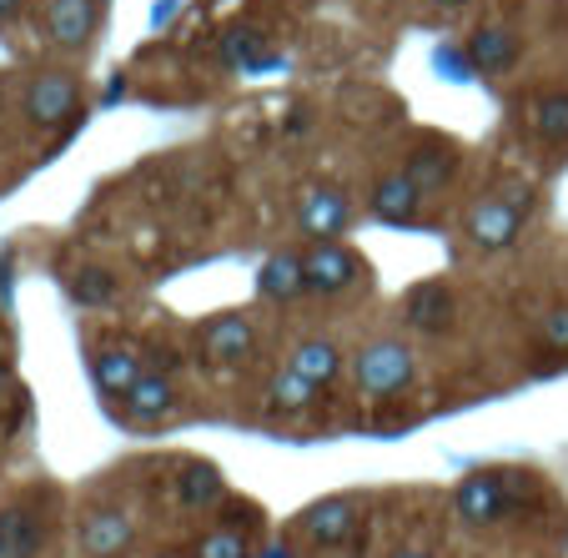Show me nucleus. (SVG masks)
Listing matches in <instances>:
<instances>
[{
    "instance_id": "423d86ee",
    "label": "nucleus",
    "mask_w": 568,
    "mask_h": 558,
    "mask_svg": "<svg viewBox=\"0 0 568 558\" xmlns=\"http://www.w3.org/2000/svg\"><path fill=\"white\" fill-rule=\"evenodd\" d=\"M136 544V524L116 504H91L75 528V554L81 558H126Z\"/></svg>"
},
{
    "instance_id": "2eb2a0df",
    "label": "nucleus",
    "mask_w": 568,
    "mask_h": 558,
    "mask_svg": "<svg viewBox=\"0 0 568 558\" xmlns=\"http://www.w3.org/2000/svg\"><path fill=\"white\" fill-rule=\"evenodd\" d=\"M518 55H524V41H518V31H508V26H498V21L478 26V31L468 35L473 75H508L518 65Z\"/></svg>"
},
{
    "instance_id": "393cba45",
    "label": "nucleus",
    "mask_w": 568,
    "mask_h": 558,
    "mask_svg": "<svg viewBox=\"0 0 568 558\" xmlns=\"http://www.w3.org/2000/svg\"><path fill=\"white\" fill-rule=\"evenodd\" d=\"M192 558H252V554H247V538L236 534V528L216 524L192 544Z\"/></svg>"
},
{
    "instance_id": "b1692460",
    "label": "nucleus",
    "mask_w": 568,
    "mask_h": 558,
    "mask_svg": "<svg viewBox=\"0 0 568 558\" xmlns=\"http://www.w3.org/2000/svg\"><path fill=\"white\" fill-rule=\"evenodd\" d=\"M528 126H534L538 141H568V91H544L528 111Z\"/></svg>"
},
{
    "instance_id": "dca6fc26",
    "label": "nucleus",
    "mask_w": 568,
    "mask_h": 558,
    "mask_svg": "<svg viewBox=\"0 0 568 558\" xmlns=\"http://www.w3.org/2000/svg\"><path fill=\"white\" fill-rule=\"evenodd\" d=\"M141 373H146V363H141V353L126 343H106L97 357H91V383H97V393H106V397H126L131 387L141 383Z\"/></svg>"
},
{
    "instance_id": "f257e3e1",
    "label": "nucleus",
    "mask_w": 568,
    "mask_h": 558,
    "mask_svg": "<svg viewBox=\"0 0 568 558\" xmlns=\"http://www.w3.org/2000/svg\"><path fill=\"white\" fill-rule=\"evenodd\" d=\"M347 373H353L357 397L373 403V408H383V403L403 397L418 383V353H413V343H403V337H373V343H363L353 353Z\"/></svg>"
},
{
    "instance_id": "1a4fd4ad",
    "label": "nucleus",
    "mask_w": 568,
    "mask_h": 558,
    "mask_svg": "<svg viewBox=\"0 0 568 558\" xmlns=\"http://www.w3.org/2000/svg\"><path fill=\"white\" fill-rule=\"evenodd\" d=\"M41 26L55 51H87L101 31V0H51Z\"/></svg>"
},
{
    "instance_id": "c756f323",
    "label": "nucleus",
    "mask_w": 568,
    "mask_h": 558,
    "mask_svg": "<svg viewBox=\"0 0 568 558\" xmlns=\"http://www.w3.org/2000/svg\"><path fill=\"white\" fill-rule=\"evenodd\" d=\"M433 6H443V11H458V6H468V0H433Z\"/></svg>"
},
{
    "instance_id": "4468645a",
    "label": "nucleus",
    "mask_w": 568,
    "mask_h": 558,
    "mask_svg": "<svg viewBox=\"0 0 568 558\" xmlns=\"http://www.w3.org/2000/svg\"><path fill=\"white\" fill-rule=\"evenodd\" d=\"M45 554V514L36 504H0V558H41Z\"/></svg>"
},
{
    "instance_id": "39448f33",
    "label": "nucleus",
    "mask_w": 568,
    "mask_h": 558,
    "mask_svg": "<svg viewBox=\"0 0 568 558\" xmlns=\"http://www.w3.org/2000/svg\"><path fill=\"white\" fill-rule=\"evenodd\" d=\"M302 272H307V297H343L363 277V252L347 242H312L302 252Z\"/></svg>"
},
{
    "instance_id": "5701e85b",
    "label": "nucleus",
    "mask_w": 568,
    "mask_h": 558,
    "mask_svg": "<svg viewBox=\"0 0 568 558\" xmlns=\"http://www.w3.org/2000/svg\"><path fill=\"white\" fill-rule=\"evenodd\" d=\"M312 403H317V387H312L297 367L272 373V383H267V408L272 413H282V418H287V413H307Z\"/></svg>"
},
{
    "instance_id": "c85d7f7f",
    "label": "nucleus",
    "mask_w": 568,
    "mask_h": 558,
    "mask_svg": "<svg viewBox=\"0 0 568 558\" xmlns=\"http://www.w3.org/2000/svg\"><path fill=\"white\" fill-rule=\"evenodd\" d=\"M166 16H176V0H156V11H151V21H166Z\"/></svg>"
},
{
    "instance_id": "ddd939ff",
    "label": "nucleus",
    "mask_w": 568,
    "mask_h": 558,
    "mask_svg": "<svg viewBox=\"0 0 568 558\" xmlns=\"http://www.w3.org/2000/svg\"><path fill=\"white\" fill-rule=\"evenodd\" d=\"M172 494H176V508H182V514H212V508L226 498V473L216 468L212 458H186L182 468H176Z\"/></svg>"
},
{
    "instance_id": "6e6552de",
    "label": "nucleus",
    "mask_w": 568,
    "mask_h": 558,
    "mask_svg": "<svg viewBox=\"0 0 568 558\" xmlns=\"http://www.w3.org/2000/svg\"><path fill=\"white\" fill-rule=\"evenodd\" d=\"M357 518H363L357 498L353 494H333V498H317V504L302 508L297 534L307 538V544H317V548H343L347 538H353Z\"/></svg>"
},
{
    "instance_id": "412c9836",
    "label": "nucleus",
    "mask_w": 568,
    "mask_h": 558,
    "mask_svg": "<svg viewBox=\"0 0 568 558\" xmlns=\"http://www.w3.org/2000/svg\"><path fill=\"white\" fill-rule=\"evenodd\" d=\"M453 292L443 287V282H423V287L408 292V323L418 327V333H448L453 327Z\"/></svg>"
},
{
    "instance_id": "bb28decb",
    "label": "nucleus",
    "mask_w": 568,
    "mask_h": 558,
    "mask_svg": "<svg viewBox=\"0 0 568 558\" xmlns=\"http://www.w3.org/2000/svg\"><path fill=\"white\" fill-rule=\"evenodd\" d=\"M393 558H433V548H423V544H403V548H393Z\"/></svg>"
},
{
    "instance_id": "4be33fe9",
    "label": "nucleus",
    "mask_w": 568,
    "mask_h": 558,
    "mask_svg": "<svg viewBox=\"0 0 568 558\" xmlns=\"http://www.w3.org/2000/svg\"><path fill=\"white\" fill-rule=\"evenodd\" d=\"M116 297H121V282L106 262H81V272H71V302L75 307L101 312V307H116Z\"/></svg>"
},
{
    "instance_id": "f8f14e48",
    "label": "nucleus",
    "mask_w": 568,
    "mask_h": 558,
    "mask_svg": "<svg viewBox=\"0 0 568 558\" xmlns=\"http://www.w3.org/2000/svg\"><path fill=\"white\" fill-rule=\"evenodd\" d=\"M176 383H172V373H141V383L131 387L126 397H121V413H126V428H156V423H166L176 413Z\"/></svg>"
},
{
    "instance_id": "0eeeda50",
    "label": "nucleus",
    "mask_w": 568,
    "mask_h": 558,
    "mask_svg": "<svg viewBox=\"0 0 568 558\" xmlns=\"http://www.w3.org/2000/svg\"><path fill=\"white\" fill-rule=\"evenodd\" d=\"M257 347V327L242 312H212L202 327H196V353L212 367H242Z\"/></svg>"
},
{
    "instance_id": "aec40b11",
    "label": "nucleus",
    "mask_w": 568,
    "mask_h": 558,
    "mask_svg": "<svg viewBox=\"0 0 568 558\" xmlns=\"http://www.w3.org/2000/svg\"><path fill=\"white\" fill-rule=\"evenodd\" d=\"M216 61L232 65V71H267V65H277V55H267L262 31L232 26V31H222V41H216Z\"/></svg>"
},
{
    "instance_id": "f03ea898",
    "label": "nucleus",
    "mask_w": 568,
    "mask_h": 558,
    "mask_svg": "<svg viewBox=\"0 0 568 558\" xmlns=\"http://www.w3.org/2000/svg\"><path fill=\"white\" fill-rule=\"evenodd\" d=\"M538 206V192L524 182H514L508 192L498 196H483V202L468 206V216H463V232H468V242L478 252H504L518 242V232H524L528 212Z\"/></svg>"
},
{
    "instance_id": "6ab92c4d",
    "label": "nucleus",
    "mask_w": 568,
    "mask_h": 558,
    "mask_svg": "<svg viewBox=\"0 0 568 558\" xmlns=\"http://www.w3.org/2000/svg\"><path fill=\"white\" fill-rule=\"evenodd\" d=\"M403 172H408L423 192H443V186L453 182V172H458V151H453L448 141L428 136V141H418V146H413V156H408V166H403Z\"/></svg>"
},
{
    "instance_id": "7ed1b4c3",
    "label": "nucleus",
    "mask_w": 568,
    "mask_h": 558,
    "mask_svg": "<svg viewBox=\"0 0 568 558\" xmlns=\"http://www.w3.org/2000/svg\"><path fill=\"white\" fill-rule=\"evenodd\" d=\"M514 508H518L514 478H508V473H498V468L468 473V478L453 488V514H458L468 528H494V524H504Z\"/></svg>"
},
{
    "instance_id": "a211bd4d",
    "label": "nucleus",
    "mask_w": 568,
    "mask_h": 558,
    "mask_svg": "<svg viewBox=\"0 0 568 558\" xmlns=\"http://www.w3.org/2000/svg\"><path fill=\"white\" fill-rule=\"evenodd\" d=\"M287 367H297V373L322 393V387H333L337 377L347 373V357H343V347H337L333 337H302Z\"/></svg>"
},
{
    "instance_id": "9d476101",
    "label": "nucleus",
    "mask_w": 568,
    "mask_h": 558,
    "mask_svg": "<svg viewBox=\"0 0 568 558\" xmlns=\"http://www.w3.org/2000/svg\"><path fill=\"white\" fill-rule=\"evenodd\" d=\"M297 226L312 242H343L353 226V202L337 186H307L297 202Z\"/></svg>"
},
{
    "instance_id": "9b49d317",
    "label": "nucleus",
    "mask_w": 568,
    "mask_h": 558,
    "mask_svg": "<svg viewBox=\"0 0 568 558\" xmlns=\"http://www.w3.org/2000/svg\"><path fill=\"white\" fill-rule=\"evenodd\" d=\"M423 202H428V192H423L408 172L377 176L373 192H367V212H373L383 226H413L423 216Z\"/></svg>"
},
{
    "instance_id": "cd10ccee",
    "label": "nucleus",
    "mask_w": 568,
    "mask_h": 558,
    "mask_svg": "<svg viewBox=\"0 0 568 558\" xmlns=\"http://www.w3.org/2000/svg\"><path fill=\"white\" fill-rule=\"evenodd\" d=\"M21 6H26V0H0V26L16 21V16H21Z\"/></svg>"
},
{
    "instance_id": "f3484780",
    "label": "nucleus",
    "mask_w": 568,
    "mask_h": 558,
    "mask_svg": "<svg viewBox=\"0 0 568 558\" xmlns=\"http://www.w3.org/2000/svg\"><path fill=\"white\" fill-rule=\"evenodd\" d=\"M257 297L262 302H302L307 297V272H302V252H272L257 267Z\"/></svg>"
},
{
    "instance_id": "20e7f679",
    "label": "nucleus",
    "mask_w": 568,
    "mask_h": 558,
    "mask_svg": "<svg viewBox=\"0 0 568 558\" xmlns=\"http://www.w3.org/2000/svg\"><path fill=\"white\" fill-rule=\"evenodd\" d=\"M26 121L41 131H61L75 121L81 111V81L71 71H41L31 75V87H26Z\"/></svg>"
},
{
    "instance_id": "a878e982",
    "label": "nucleus",
    "mask_w": 568,
    "mask_h": 558,
    "mask_svg": "<svg viewBox=\"0 0 568 558\" xmlns=\"http://www.w3.org/2000/svg\"><path fill=\"white\" fill-rule=\"evenodd\" d=\"M538 337H544L554 353H568V302L544 312V323H538Z\"/></svg>"
}]
</instances>
